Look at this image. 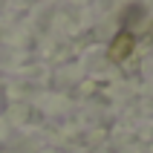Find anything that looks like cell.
Segmentation results:
<instances>
[{
  "mask_svg": "<svg viewBox=\"0 0 153 153\" xmlns=\"http://www.w3.org/2000/svg\"><path fill=\"white\" fill-rule=\"evenodd\" d=\"M133 49H136V35L127 32V29H121L110 41V46H107V58H110L113 64H121V61H127L130 55H133Z\"/></svg>",
  "mask_w": 153,
  "mask_h": 153,
  "instance_id": "1",
  "label": "cell"
},
{
  "mask_svg": "<svg viewBox=\"0 0 153 153\" xmlns=\"http://www.w3.org/2000/svg\"><path fill=\"white\" fill-rule=\"evenodd\" d=\"M147 38H150V41H153V23H150V29H147Z\"/></svg>",
  "mask_w": 153,
  "mask_h": 153,
  "instance_id": "2",
  "label": "cell"
}]
</instances>
